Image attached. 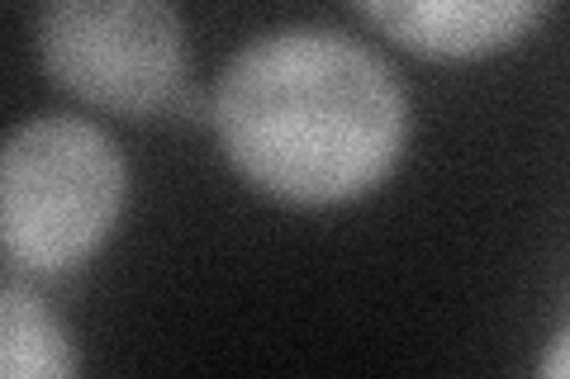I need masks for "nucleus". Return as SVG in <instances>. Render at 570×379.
<instances>
[{"instance_id":"nucleus-1","label":"nucleus","mask_w":570,"mask_h":379,"mask_svg":"<svg viewBox=\"0 0 570 379\" xmlns=\"http://www.w3.org/2000/svg\"><path fill=\"white\" fill-rule=\"evenodd\" d=\"M214 129L257 190L291 205L356 200L404 148V96L371 48L333 29L247 43L214 90Z\"/></svg>"},{"instance_id":"nucleus-2","label":"nucleus","mask_w":570,"mask_h":379,"mask_svg":"<svg viewBox=\"0 0 570 379\" xmlns=\"http://www.w3.org/2000/svg\"><path fill=\"white\" fill-rule=\"evenodd\" d=\"M124 205L115 142L81 119H33L14 129L0 167V242L24 270H67L110 238Z\"/></svg>"},{"instance_id":"nucleus-3","label":"nucleus","mask_w":570,"mask_h":379,"mask_svg":"<svg viewBox=\"0 0 570 379\" xmlns=\"http://www.w3.org/2000/svg\"><path fill=\"white\" fill-rule=\"evenodd\" d=\"M48 77L86 104L153 114L181 96L186 39L176 10L157 0H62L39 20Z\"/></svg>"},{"instance_id":"nucleus-4","label":"nucleus","mask_w":570,"mask_h":379,"mask_svg":"<svg viewBox=\"0 0 570 379\" xmlns=\"http://www.w3.org/2000/svg\"><path fill=\"white\" fill-rule=\"evenodd\" d=\"M371 24H381L404 48L428 58H471L485 48L513 43L547 14V6L528 0H400V6H362Z\"/></svg>"},{"instance_id":"nucleus-5","label":"nucleus","mask_w":570,"mask_h":379,"mask_svg":"<svg viewBox=\"0 0 570 379\" xmlns=\"http://www.w3.org/2000/svg\"><path fill=\"white\" fill-rule=\"evenodd\" d=\"M0 379H71L67 332L20 285L0 295Z\"/></svg>"},{"instance_id":"nucleus-6","label":"nucleus","mask_w":570,"mask_h":379,"mask_svg":"<svg viewBox=\"0 0 570 379\" xmlns=\"http://www.w3.org/2000/svg\"><path fill=\"white\" fill-rule=\"evenodd\" d=\"M542 379H570V332H561L542 356Z\"/></svg>"}]
</instances>
